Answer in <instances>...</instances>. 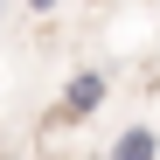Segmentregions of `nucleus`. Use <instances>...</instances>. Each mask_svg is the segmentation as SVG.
<instances>
[{
    "label": "nucleus",
    "instance_id": "nucleus-2",
    "mask_svg": "<svg viewBox=\"0 0 160 160\" xmlns=\"http://www.w3.org/2000/svg\"><path fill=\"white\" fill-rule=\"evenodd\" d=\"M104 160H160V132H153V125H125Z\"/></svg>",
    "mask_w": 160,
    "mask_h": 160
},
{
    "label": "nucleus",
    "instance_id": "nucleus-1",
    "mask_svg": "<svg viewBox=\"0 0 160 160\" xmlns=\"http://www.w3.org/2000/svg\"><path fill=\"white\" fill-rule=\"evenodd\" d=\"M104 91H112V84H104V70H77L70 84H63V98H56V118H63V125H84L98 104H104Z\"/></svg>",
    "mask_w": 160,
    "mask_h": 160
},
{
    "label": "nucleus",
    "instance_id": "nucleus-3",
    "mask_svg": "<svg viewBox=\"0 0 160 160\" xmlns=\"http://www.w3.org/2000/svg\"><path fill=\"white\" fill-rule=\"evenodd\" d=\"M63 7V0H28V14H56Z\"/></svg>",
    "mask_w": 160,
    "mask_h": 160
},
{
    "label": "nucleus",
    "instance_id": "nucleus-4",
    "mask_svg": "<svg viewBox=\"0 0 160 160\" xmlns=\"http://www.w3.org/2000/svg\"><path fill=\"white\" fill-rule=\"evenodd\" d=\"M0 14H7V0H0Z\"/></svg>",
    "mask_w": 160,
    "mask_h": 160
}]
</instances>
